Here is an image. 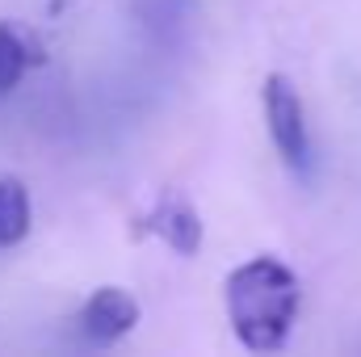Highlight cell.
I'll return each mask as SVG.
<instances>
[{
  "label": "cell",
  "instance_id": "5b68a950",
  "mask_svg": "<svg viewBox=\"0 0 361 357\" xmlns=\"http://www.w3.org/2000/svg\"><path fill=\"white\" fill-rule=\"evenodd\" d=\"M42 59V47L34 34L17 21H0V97L21 85V76Z\"/></svg>",
  "mask_w": 361,
  "mask_h": 357
},
{
  "label": "cell",
  "instance_id": "6da1fadb",
  "mask_svg": "<svg viewBox=\"0 0 361 357\" xmlns=\"http://www.w3.org/2000/svg\"><path fill=\"white\" fill-rule=\"evenodd\" d=\"M223 303H227V320H231L240 345L252 353H273L286 345V337L298 320L302 286L286 261L252 257L240 269H231V277L223 286Z\"/></svg>",
  "mask_w": 361,
  "mask_h": 357
},
{
  "label": "cell",
  "instance_id": "277c9868",
  "mask_svg": "<svg viewBox=\"0 0 361 357\" xmlns=\"http://www.w3.org/2000/svg\"><path fill=\"white\" fill-rule=\"evenodd\" d=\"M147 231H156L173 253L180 257H193L197 248H202V214L193 210V202L189 198H180V193H164L160 202H156V210L147 214Z\"/></svg>",
  "mask_w": 361,
  "mask_h": 357
},
{
  "label": "cell",
  "instance_id": "8992f818",
  "mask_svg": "<svg viewBox=\"0 0 361 357\" xmlns=\"http://www.w3.org/2000/svg\"><path fill=\"white\" fill-rule=\"evenodd\" d=\"M34 210H30V189L17 177H0V248H13L30 236Z\"/></svg>",
  "mask_w": 361,
  "mask_h": 357
},
{
  "label": "cell",
  "instance_id": "7a4b0ae2",
  "mask_svg": "<svg viewBox=\"0 0 361 357\" xmlns=\"http://www.w3.org/2000/svg\"><path fill=\"white\" fill-rule=\"evenodd\" d=\"M261 101H265V126H269L277 156L286 160V169L307 173V164H311V131H307L302 92L294 89L281 72H273L261 85Z\"/></svg>",
  "mask_w": 361,
  "mask_h": 357
},
{
  "label": "cell",
  "instance_id": "3957f363",
  "mask_svg": "<svg viewBox=\"0 0 361 357\" xmlns=\"http://www.w3.org/2000/svg\"><path fill=\"white\" fill-rule=\"evenodd\" d=\"M139 298L122 286H101L92 290L89 303L80 307V332L92 345H114L122 337H130L139 328Z\"/></svg>",
  "mask_w": 361,
  "mask_h": 357
}]
</instances>
